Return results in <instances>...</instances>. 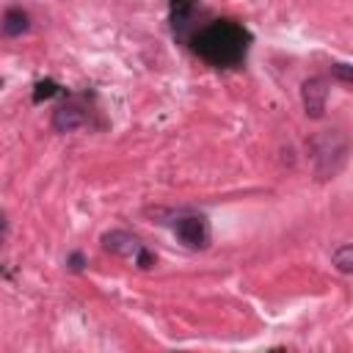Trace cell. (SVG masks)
I'll return each mask as SVG.
<instances>
[{
    "mask_svg": "<svg viewBox=\"0 0 353 353\" xmlns=\"http://www.w3.org/2000/svg\"><path fill=\"white\" fill-rule=\"evenodd\" d=\"M248 44H251V33L234 19H212L190 36L193 52L218 69L237 66L245 58Z\"/></svg>",
    "mask_w": 353,
    "mask_h": 353,
    "instance_id": "obj_1",
    "label": "cell"
},
{
    "mask_svg": "<svg viewBox=\"0 0 353 353\" xmlns=\"http://www.w3.org/2000/svg\"><path fill=\"white\" fill-rule=\"evenodd\" d=\"M174 234L188 248H204L207 240H210V229H207V221L201 215H185V218H179L174 223Z\"/></svg>",
    "mask_w": 353,
    "mask_h": 353,
    "instance_id": "obj_2",
    "label": "cell"
},
{
    "mask_svg": "<svg viewBox=\"0 0 353 353\" xmlns=\"http://www.w3.org/2000/svg\"><path fill=\"white\" fill-rule=\"evenodd\" d=\"M325 97H328V83L323 77H309L301 85V99L303 110L309 119H320L325 113Z\"/></svg>",
    "mask_w": 353,
    "mask_h": 353,
    "instance_id": "obj_3",
    "label": "cell"
},
{
    "mask_svg": "<svg viewBox=\"0 0 353 353\" xmlns=\"http://www.w3.org/2000/svg\"><path fill=\"white\" fill-rule=\"evenodd\" d=\"M85 121H88V113H85L77 102H63V105H58L55 113H52V127H55L58 132H72V130L83 127Z\"/></svg>",
    "mask_w": 353,
    "mask_h": 353,
    "instance_id": "obj_4",
    "label": "cell"
},
{
    "mask_svg": "<svg viewBox=\"0 0 353 353\" xmlns=\"http://www.w3.org/2000/svg\"><path fill=\"white\" fill-rule=\"evenodd\" d=\"M102 248L105 251H110V254H116V256H124V259H135L138 254H141V243L132 237V234H127V232H108V234H102Z\"/></svg>",
    "mask_w": 353,
    "mask_h": 353,
    "instance_id": "obj_5",
    "label": "cell"
},
{
    "mask_svg": "<svg viewBox=\"0 0 353 353\" xmlns=\"http://www.w3.org/2000/svg\"><path fill=\"white\" fill-rule=\"evenodd\" d=\"M196 11V0H171V19H174V33L185 36V28L190 25Z\"/></svg>",
    "mask_w": 353,
    "mask_h": 353,
    "instance_id": "obj_6",
    "label": "cell"
},
{
    "mask_svg": "<svg viewBox=\"0 0 353 353\" xmlns=\"http://www.w3.org/2000/svg\"><path fill=\"white\" fill-rule=\"evenodd\" d=\"M0 28H3V33L6 36H22L28 28H30V17L22 11V8H8L6 14H3V22H0Z\"/></svg>",
    "mask_w": 353,
    "mask_h": 353,
    "instance_id": "obj_7",
    "label": "cell"
},
{
    "mask_svg": "<svg viewBox=\"0 0 353 353\" xmlns=\"http://www.w3.org/2000/svg\"><path fill=\"white\" fill-rule=\"evenodd\" d=\"M331 259H334L339 273H353V245L350 243H342L339 248H334Z\"/></svg>",
    "mask_w": 353,
    "mask_h": 353,
    "instance_id": "obj_8",
    "label": "cell"
},
{
    "mask_svg": "<svg viewBox=\"0 0 353 353\" xmlns=\"http://www.w3.org/2000/svg\"><path fill=\"white\" fill-rule=\"evenodd\" d=\"M61 88H58V83L55 80H41L39 85H36V91H33V102H41V99H50V97H55Z\"/></svg>",
    "mask_w": 353,
    "mask_h": 353,
    "instance_id": "obj_9",
    "label": "cell"
},
{
    "mask_svg": "<svg viewBox=\"0 0 353 353\" xmlns=\"http://www.w3.org/2000/svg\"><path fill=\"white\" fill-rule=\"evenodd\" d=\"M331 72H334L336 80H342V83H353V66H350V63H334Z\"/></svg>",
    "mask_w": 353,
    "mask_h": 353,
    "instance_id": "obj_10",
    "label": "cell"
},
{
    "mask_svg": "<svg viewBox=\"0 0 353 353\" xmlns=\"http://www.w3.org/2000/svg\"><path fill=\"white\" fill-rule=\"evenodd\" d=\"M66 265H69L72 270H83V268H85V256H83L80 251H74V254H69V259H66Z\"/></svg>",
    "mask_w": 353,
    "mask_h": 353,
    "instance_id": "obj_11",
    "label": "cell"
},
{
    "mask_svg": "<svg viewBox=\"0 0 353 353\" xmlns=\"http://www.w3.org/2000/svg\"><path fill=\"white\" fill-rule=\"evenodd\" d=\"M3 226H6V223H3V215H0V229H3Z\"/></svg>",
    "mask_w": 353,
    "mask_h": 353,
    "instance_id": "obj_12",
    "label": "cell"
},
{
    "mask_svg": "<svg viewBox=\"0 0 353 353\" xmlns=\"http://www.w3.org/2000/svg\"><path fill=\"white\" fill-rule=\"evenodd\" d=\"M0 88H3V77H0Z\"/></svg>",
    "mask_w": 353,
    "mask_h": 353,
    "instance_id": "obj_13",
    "label": "cell"
}]
</instances>
